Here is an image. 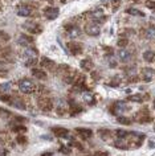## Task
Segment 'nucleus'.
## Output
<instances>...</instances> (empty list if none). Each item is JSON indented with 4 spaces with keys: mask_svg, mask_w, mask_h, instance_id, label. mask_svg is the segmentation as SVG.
I'll return each instance as SVG.
<instances>
[{
    "mask_svg": "<svg viewBox=\"0 0 155 156\" xmlns=\"http://www.w3.org/2000/svg\"><path fill=\"white\" fill-rule=\"evenodd\" d=\"M23 54H24L25 65H28V66H32L33 64H36V61H37V56H39L37 49L32 48V46H28V48H25V50H24Z\"/></svg>",
    "mask_w": 155,
    "mask_h": 156,
    "instance_id": "f257e3e1",
    "label": "nucleus"
},
{
    "mask_svg": "<svg viewBox=\"0 0 155 156\" xmlns=\"http://www.w3.org/2000/svg\"><path fill=\"white\" fill-rule=\"evenodd\" d=\"M19 89H20V91L24 94H31L36 90L35 83L32 82L31 79H27V78H23L19 81Z\"/></svg>",
    "mask_w": 155,
    "mask_h": 156,
    "instance_id": "f03ea898",
    "label": "nucleus"
},
{
    "mask_svg": "<svg viewBox=\"0 0 155 156\" xmlns=\"http://www.w3.org/2000/svg\"><path fill=\"white\" fill-rule=\"evenodd\" d=\"M23 27H24V29H27L28 32H31V33H33V35H39V33H41L42 32V28L40 27V25L36 24V23H32V21L25 23Z\"/></svg>",
    "mask_w": 155,
    "mask_h": 156,
    "instance_id": "7ed1b4c3",
    "label": "nucleus"
},
{
    "mask_svg": "<svg viewBox=\"0 0 155 156\" xmlns=\"http://www.w3.org/2000/svg\"><path fill=\"white\" fill-rule=\"evenodd\" d=\"M59 13H60L59 8H55V7H46V8L44 9V15L48 20L57 19V17H59Z\"/></svg>",
    "mask_w": 155,
    "mask_h": 156,
    "instance_id": "20e7f679",
    "label": "nucleus"
},
{
    "mask_svg": "<svg viewBox=\"0 0 155 156\" xmlns=\"http://www.w3.org/2000/svg\"><path fill=\"white\" fill-rule=\"evenodd\" d=\"M85 32L88 33L89 36H98L101 33V28L98 24L96 23H90L85 27Z\"/></svg>",
    "mask_w": 155,
    "mask_h": 156,
    "instance_id": "39448f33",
    "label": "nucleus"
},
{
    "mask_svg": "<svg viewBox=\"0 0 155 156\" xmlns=\"http://www.w3.org/2000/svg\"><path fill=\"white\" fill-rule=\"evenodd\" d=\"M117 56H118V60H120L121 62H123V64L129 62V61L131 60V53L129 52V50H126L125 48H122V49L118 50Z\"/></svg>",
    "mask_w": 155,
    "mask_h": 156,
    "instance_id": "423d86ee",
    "label": "nucleus"
},
{
    "mask_svg": "<svg viewBox=\"0 0 155 156\" xmlns=\"http://www.w3.org/2000/svg\"><path fill=\"white\" fill-rule=\"evenodd\" d=\"M16 12H17V15L21 17H28V16H31V13H32V8L27 4H21L17 7Z\"/></svg>",
    "mask_w": 155,
    "mask_h": 156,
    "instance_id": "0eeeda50",
    "label": "nucleus"
},
{
    "mask_svg": "<svg viewBox=\"0 0 155 156\" xmlns=\"http://www.w3.org/2000/svg\"><path fill=\"white\" fill-rule=\"evenodd\" d=\"M92 17L93 20L96 21V24H99V23H103V21L106 20L105 15H103V11L102 9H96L92 12Z\"/></svg>",
    "mask_w": 155,
    "mask_h": 156,
    "instance_id": "6e6552de",
    "label": "nucleus"
},
{
    "mask_svg": "<svg viewBox=\"0 0 155 156\" xmlns=\"http://www.w3.org/2000/svg\"><path fill=\"white\" fill-rule=\"evenodd\" d=\"M68 110V102L65 99H57V102H56V111L59 112L60 115H62L64 112H65Z\"/></svg>",
    "mask_w": 155,
    "mask_h": 156,
    "instance_id": "1a4fd4ad",
    "label": "nucleus"
},
{
    "mask_svg": "<svg viewBox=\"0 0 155 156\" xmlns=\"http://www.w3.org/2000/svg\"><path fill=\"white\" fill-rule=\"evenodd\" d=\"M39 106L41 107V110L49 111L50 108L53 107V102L49 99V98H41V99H39Z\"/></svg>",
    "mask_w": 155,
    "mask_h": 156,
    "instance_id": "9d476101",
    "label": "nucleus"
},
{
    "mask_svg": "<svg viewBox=\"0 0 155 156\" xmlns=\"http://www.w3.org/2000/svg\"><path fill=\"white\" fill-rule=\"evenodd\" d=\"M66 31H68V35H69V37H72V38L78 37V36H80V33H81L80 28L76 27V25H69V27H66Z\"/></svg>",
    "mask_w": 155,
    "mask_h": 156,
    "instance_id": "9b49d317",
    "label": "nucleus"
},
{
    "mask_svg": "<svg viewBox=\"0 0 155 156\" xmlns=\"http://www.w3.org/2000/svg\"><path fill=\"white\" fill-rule=\"evenodd\" d=\"M9 103L15 108H19V110H25V107H27L21 98H12V101H9Z\"/></svg>",
    "mask_w": 155,
    "mask_h": 156,
    "instance_id": "f8f14e48",
    "label": "nucleus"
},
{
    "mask_svg": "<svg viewBox=\"0 0 155 156\" xmlns=\"http://www.w3.org/2000/svg\"><path fill=\"white\" fill-rule=\"evenodd\" d=\"M53 132H55V135L57 138H66L69 135V131H68L66 128H62V127H56V128H53Z\"/></svg>",
    "mask_w": 155,
    "mask_h": 156,
    "instance_id": "ddd939ff",
    "label": "nucleus"
},
{
    "mask_svg": "<svg viewBox=\"0 0 155 156\" xmlns=\"http://www.w3.org/2000/svg\"><path fill=\"white\" fill-rule=\"evenodd\" d=\"M77 134L82 139H89V138H92V135H93L92 130H89V128H77Z\"/></svg>",
    "mask_w": 155,
    "mask_h": 156,
    "instance_id": "4468645a",
    "label": "nucleus"
},
{
    "mask_svg": "<svg viewBox=\"0 0 155 156\" xmlns=\"http://www.w3.org/2000/svg\"><path fill=\"white\" fill-rule=\"evenodd\" d=\"M143 78L146 82H150L154 78V70L151 68H145L143 69Z\"/></svg>",
    "mask_w": 155,
    "mask_h": 156,
    "instance_id": "2eb2a0df",
    "label": "nucleus"
},
{
    "mask_svg": "<svg viewBox=\"0 0 155 156\" xmlns=\"http://www.w3.org/2000/svg\"><path fill=\"white\" fill-rule=\"evenodd\" d=\"M32 42H33V38L29 37V36L23 35V36H20L19 37V44L23 45V46H28L29 44H32Z\"/></svg>",
    "mask_w": 155,
    "mask_h": 156,
    "instance_id": "dca6fc26",
    "label": "nucleus"
},
{
    "mask_svg": "<svg viewBox=\"0 0 155 156\" xmlns=\"http://www.w3.org/2000/svg\"><path fill=\"white\" fill-rule=\"evenodd\" d=\"M32 75L36 77L37 79H45L46 78V73L44 70H41V69H33V70H32Z\"/></svg>",
    "mask_w": 155,
    "mask_h": 156,
    "instance_id": "f3484780",
    "label": "nucleus"
},
{
    "mask_svg": "<svg viewBox=\"0 0 155 156\" xmlns=\"http://www.w3.org/2000/svg\"><path fill=\"white\" fill-rule=\"evenodd\" d=\"M69 50L73 56H77V54H81L82 53V48L81 45H77V44H69Z\"/></svg>",
    "mask_w": 155,
    "mask_h": 156,
    "instance_id": "a211bd4d",
    "label": "nucleus"
},
{
    "mask_svg": "<svg viewBox=\"0 0 155 156\" xmlns=\"http://www.w3.org/2000/svg\"><path fill=\"white\" fill-rule=\"evenodd\" d=\"M143 60H145L146 62H153L155 60V53L153 50H146V52L143 53Z\"/></svg>",
    "mask_w": 155,
    "mask_h": 156,
    "instance_id": "6ab92c4d",
    "label": "nucleus"
},
{
    "mask_svg": "<svg viewBox=\"0 0 155 156\" xmlns=\"http://www.w3.org/2000/svg\"><path fill=\"white\" fill-rule=\"evenodd\" d=\"M80 66H81L82 69H84V70L89 71L90 69L93 68V62H92V60H89V58H85V60H82V61H81Z\"/></svg>",
    "mask_w": 155,
    "mask_h": 156,
    "instance_id": "aec40b11",
    "label": "nucleus"
},
{
    "mask_svg": "<svg viewBox=\"0 0 155 156\" xmlns=\"http://www.w3.org/2000/svg\"><path fill=\"white\" fill-rule=\"evenodd\" d=\"M82 99L85 101L86 103H94V97H93V94L92 93H89V91H84L82 93Z\"/></svg>",
    "mask_w": 155,
    "mask_h": 156,
    "instance_id": "412c9836",
    "label": "nucleus"
},
{
    "mask_svg": "<svg viewBox=\"0 0 155 156\" xmlns=\"http://www.w3.org/2000/svg\"><path fill=\"white\" fill-rule=\"evenodd\" d=\"M41 65H42V68H46V69H55L56 68V64L53 62L52 60H49V58H44V60H42Z\"/></svg>",
    "mask_w": 155,
    "mask_h": 156,
    "instance_id": "4be33fe9",
    "label": "nucleus"
},
{
    "mask_svg": "<svg viewBox=\"0 0 155 156\" xmlns=\"http://www.w3.org/2000/svg\"><path fill=\"white\" fill-rule=\"evenodd\" d=\"M114 110L123 112V111L127 110V105H126L125 102H117V103H115V106H114Z\"/></svg>",
    "mask_w": 155,
    "mask_h": 156,
    "instance_id": "5701e85b",
    "label": "nucleus"
},
{
    "mask_svg": "<svg viewBox=\"0 0 155 156\" xmlns=\"http://www.w3.org/2000/svg\"><path fill=\"white\" fill-rule=\"evenodd\" d=\"M11 89H12V85H11L9 82H5V83L0 85V91H3V93H8V91H11Z\"/></svg>",
    "mask_w": 155,
    "mask_h": 156,
    "instance_id": "b1692460",
    "label": "nucleus"
},
{
    "mask_svg": "<svg viewBox=\"0 0 155 156\" xmlns=\"http://www.w3.org/2000/svg\"><path fill=\"white\" fill-rule=\"evenodd\" d=\"M127 13H130V15H134V16H145V13L143 12H140L139 9H135V8H129L127 11H126Z\"/></svg>",
    "mask_w": 155,
    "mask_h": 156,
    "instance_id": "393cba45",
    "label": "nucleus"
},
{
    "mask_svg": "<svg viewBox=\"0 0 155 156\" xmlns=\"http://www.w3.org/2000/svg\"><path fill=\"white\" fill-rule=\"evenodd\" d=\"M146 36H147L149 38L155 37V27H154V25H151L150 28H147V31H146Z\"/></svg>",
    "mask_w": 155,
    "mask_h": 156,
    "instance_id": "a878e982",
    "label": "nucleus"
},
{
    "mask_svg": "<svg viewBox=\"0 0 155 156\" xmlns=\"http://www.w3.org/2000/svg\"><path fill=\"white\" fill-rule=\"evenodd\" d=\"M9 117H11V112L9 111L0 108V119H8Z\"/></svg>",
    "mask_w": 155,
    "mask_h": 156,
    "instance_id": "bb28decb",
    "label": "nucleus"
},
{
    "mask_svg": "<svg viewBox=\"0 0 155 156\" xmlns=\"http://www.w3.org/2000/svg\"><path fill=\"white\" fill-rule=\"evenodd\" d=\"M115 134H117V136L120 138V139H123V138H126V136L129 135V132L125 131V130H117V131H115Z\"/></svg>",
    "mask_w": 155,
    "mask_h": 156,
    "instance_id": "cd10ccee",
    "label": "nucleus"
},
{
    "mask_svg": "<svg viewBox=\"0 0 155 156\" xmlns=\"http://www.w3.org/2000/svg\"><path fill=\"white\" fill-rule=\"evenodd\" d=\"M118 123H122V124H130V119L129 118H125V117H120L118 118Z\"/></svg>",
    "mask_w": 155,
    "mask_h": 156,
    "instance_id": "c85d7f7f",
    "label": "nucleus"
},
{
    "mask_svg": "<svg viewBox=\"0 0 155 156\" xmlns=\"http://www.w3.org/2000/svg\"><path fill=\"white\" fill-rule=\"evenodd\" d=\"M129 44V40L127 38H121L118 40V46H121V48H125L126 45Z\"/></svg>",
    "mask_w": 155,
    "mask_h": 156,
    "instance_id": "c756f323",
    "label": "nucleus"
},
{
    "mask_svg": "<svg viewBox=\"0 0 155 156\" xmlns=\"http://www.w3.org/2000/svg\"><path fill=\"white\" fill-rule=\"evenodd\" d=\"M130 101H133V102H142V97L140 95H131Z\"/></svg>",
    "mask_w": 155,
    "mask_h": 156,
    "instance_id": "7c9ffc66",
    "label": "nucleus"
},
{
    "mask_svg": "<svg viewBox=\"0 0 155 156\" xmlns=\"http://www.w3.org/2000/svg\"><path fill=\"white\" fill-rule=\"evenodd\" d=\"M146 5H147V8L153 9L154 12H155V2H147V3H146Z\"/></svg>",
    "mask_w": 155,
    "mask_h": 156,
    "instance_id": "2f4dec72",
    "label": "nucleus"
},
{
    "mask_svg": "<svg viewBox=\"0 0 155 156\" xmlns=\"http://www.w3.org/2000/svg\"><path fill=\"white\" fill-rule=\"evenodd\" d=\"M126 73H127L129 75H135V74H136V69H135V68L127 69V70H126Z\"/></svg>",
    "mask_w": 155,
    "mask_h": 156,
    "instance_id": "473e14b6",
    "label": "nucleus"
},
{
    "mask_svg": "<svg viewBox=\"0 0 155 156\" xmlns=\"http://www.w3.org/2000/svg\"><path fill=\"white\" fill-rule=\"evenodd\" d=\"M0 38L4 40V41H8V40H9V36L7 35V33H4V32H0Z\"/></svg>",
    "mask_w": 155,
    "mask_h": 156,
    "instance_id": "72a5a7b5",
    "label": "nucleus"
},
{
    "mask_svg": "<svg viewBox=\"0 0 155 156\" xmlns=\"http://www.w3.org/2000/svg\"><path fill=\"white\" fill-rule=\"evenodd\" d=\"M61 152L65 155H69L70 154V148H66V147H61Z\"/></svg>",
    "mask_w": 155,
    "mask_h": 156,
    "instance_id": "f704fd0d",
    "label": "nucleus"
},
{
    "mask_svg": "<svg viewBox=\"0 0 155 156\" xmlns=\"http://www.w3.org/2000/svg\"><path fill=\"white\" fill-rule=\"evenodd\" d=\"M17 141H19V143H25L27 139H25L24 136H19V138H17Z\"/></svg>",
    "mask_w": 155,
    "mask_h": 156,
    "instance_id": "c9c22d12",
    "label": "nucleus"
},
{
    "mask_svg": "<svg viewBox=\"0 0 155 156\" xmlns=\"http://www.w3.org/2000/svg\"><path fill=\"white\" fill-rule=\"evenodd\" d=\"M7 155V151L3 150V148H0V156H5Z\"/></svg>",
    "mask_w": 155,
    "mask_h": 156,
    "instance_id": "e433bc0d",
    "label": "nucleus"
},
{
    "mask_svg": "<svg viewBox=\"0 0 155 156\" xmlns=\"http://www.w3.org/2000/svg\"><path fill=\"white\" fill-rule=\"evenodd\" d=\"M0 70H5V65L0 64Z\"/></svg>",
    "mask_w": 155,
    "mask_h": 156,
    "instance_id": "4c0bfd02",
    "label": "nucleus"
},
{
    "mask_svg": "<svg viewBox=\"0 0 155 156\" xmlns=\"http://www.w3.org/2000/svg\"><path fill=\"white\" fill-rule=\"evenodd\" d=\"M41 156H52V152H48V154H42Z\"/></svg>",
    "mask_w": 155,
    "mask_h": 156,
    "instance_id": "58836bf2",
    "label": "nucleus"
},
{
    "mask_svg": "<svg viewBox=\"0 0 155 156\" xmlns=\"http://www.w3.org/2000/svg\"><path fill=\"white\" fill-rule=\"evenodd\" d=\"M153 107H154V110H155V99H154V102H153Z\"/></svg>",
    "mask_w": 155,
    "mask_h": 156,
    "instance_id": "ea45409f",
    "label": "nucleus"
}]
</instances>
